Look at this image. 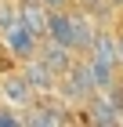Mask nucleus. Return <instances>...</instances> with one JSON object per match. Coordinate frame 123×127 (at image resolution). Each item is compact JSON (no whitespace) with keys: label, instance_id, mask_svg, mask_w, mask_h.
I'll return each mask as SVG.
<instances>
[{"label":"nucleus","instance_id":"1","mask_svg":"<svg viewBox=\"0 0 123 127\" xmlns=\"http://www.w3.org/2000/svg\"><path fill=\"white\" fill-rule=\"evenodd\" d=\"M94 91H98V84H94V76H91V65H87V58L80 55V58L73 62V69L58 80V95L65 98L69 105H83Z\"/></svg>","mask_w":123,"mask_h":127},{"label":"nucleus","instance_id":"11","mask_svg":"<svg viewBox=\"0 0 123 127\" xmlns=\"http://www.w3.org/2000/svg\"><path fill=\"white\" fill-rule=\"evenodd\" d=\"M0 124H7V127H18V124H22V109L7 105V102H0Z\"/></svg>","mask_w":123,"mask_h":127},{"label":"nucleus","instance_id":"12","mask_svg":"<svg viewBox=\"0 0 123 127\" xmlns=\"http://www.w3.org/2000/svg\"><path fill=\"white\" fill-rule=\"evenodd\" d=\"M73 4H76V7H83V11H98L105 0H73Z\"/></svg>","mask_w":123,"mask_h":127},{"label":"nucleus","instance_id":"8","mask_svg":"<svg viewBox=\"0 0 123 127\" xmlns=\"http://www.w3.org/2000/svg\"><path fill=\"white\" fill-rule=\"evenodd\" d=\"M47 18H51V7L44 0H22V11H18V22L29 26L36 36H47Z\"/></svg>","mask_w":123,"mask_h":127},{"label":"nucleus","instance_id":"10","mask_svg":"<svg viewBox=\"0 0 123 127\" xmlns=\"http://www.w3.org/2000/svg\"><path fill=\"white\" fill-rule=\"evenodd\" d=\"M105 95H109V102H112V105L123 113V73H116V80L105 87Z\"/></svg>","mask_w":123,"mask_h":127},{"label":"nucleus","instance_id":"2","mask_svg":"<svg viewBox=\"0 0 123 127\" xmlns=\"http://www.w3.org/2000/svg\"><path fill=\"white\" fill-rule=\"evenodd\" d=\"M40 40H44V36H36L29 26L15 22L11 29H4V33H0V55H4L7 62H15V65H18V62L33 58V55L40 51Z\"/></svg>","mask_w":123,"mask_h":127},{"label":"nucleus","instance_id":"14","mask_svg":"<svg viewBox=\"0 0 123 127\" xmlns=\"http://www.w3.org/2000/svg\"><path fill=\"white\" fill-rule=\"evenodd\" d=\"M109 4H112V7H116V11H123V0H109Z\"/></svg>","mask_w":123,"mask_h":127},{"label":"nucleus","instance_id":"6","mask_svg":"<svg viewBox=\"0 0 123 127\" xmlns=\"http://www.w3.org/2000/svg\"><path fill=\"white\" fill-rule=\"evenodd\" d=\"M18 65H22V73H25V80L33 84V91H36V95H54V91H58V76L47 69V62L40 58V55L18 62Z\"/></svg>","mask_w":123,"mask_h":127},{"label":"nucleus","instance_id":"7","mask_svg":"<svg viewBox=\"0 0 123 127\" xmlns=\"http://www.w3.org/2000/svg\"><path fill=\"white\" fill-rule=\"evenodd\" d=\"M36 55H40L44 62H47V69L54 73L58 80L65 76L69 69H73V62H76V55H73L69 47H62V44H54V40H47V36L40 40V51H36Z\"/></svg>","mask_w":123,"mask_h":127},{"label":"nucleus","instance_id":"13","mask_svg":"<svg viewBox=\"0 0 123 127\" xmlns=\"http://www.w3.org/2000/svg\"><path fill=\"white\" fill-rule=\"evenodd\" d=\"M116 40H120V65H123V22H116Z\"/></svg>","mask_w":123,"mask_h":127},{"label":"nucleus","instance_id":"9","mask_svg":"<svg viewBox=\"0 0 123 127\" xmlns=\"http://www.w3.org/2000/svg\"><path fill=\"white\" fill-rule=\"evenodd\" d=\"M18 11H22V0H0V33L18 22Z\"/></svg>","mask_w":123,"mask_h":127},{"label":"nucleus","instance_id":"5","mask_svg":"<svg viewBox=\"0 0 123 127\" xmlns=\"http://www.w3.org/2000/svg\"><path fill=\"white\" fill-rule=\"evenodd\" d=\"M80 109H83V113H80V120H87V124H101V127L123 124V113L109 102V95H105V91H94V95L87 98Z\"/></svg>","mask_w":123,"mask_h":127},{"label":"nucleus","instance_id":"3","mask_svg":"<svg viewBox=\"0 0 123 127\" xmlns=\"http://www.w3.org/2000/svg\"><path fill=\"white\" fill-rule=\"evenodd\" d=\"M36 98L40 95L33 91V84L25 80L22 65L11 62L7 69H0V102H7V105H15V109H29Z\"/></svg>","mask_w":123,"mask_h":127},{"label":"nucleus","instance_id":"4","mask_svg":"<svg viewBox=\"0 0 123 127\" xmlns=\"http://www.w3.org/2000/svg\"><path fill=\"white\" fill-rule=\"evenodd\" d=\"M83 58H91L94 65H101V69H116V73L123 69V65H120V40H116V22L98 29L94 44H91V51H87Z\"/></svg>","mask_w":123,"mask_h":127}]
</instances>
